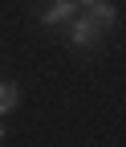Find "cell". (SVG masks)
I'll use <instances>...</instances> for the list:
<instances>
[{
  "label": "cell",
  "instance_id": "cell-5",
  "mask_svg": "<svg viewBox=\"0 0 126 147\" xmlns=\"http://www.w3.org/2000/svg\"><path fill=\"white\" fill-rule=\"evenodd\" d=\"M73 4H77V8H89V4H94V0H73Z\"/></svg>",
  "mask_w": 126,
  "mask_h": 147
},
{
  "label": "cell",
  "instance_id": "cell-2",
  "mask_svg": "<svg viewBox=\"0 0 126 147\" xmlns=\"http://www.w3.org/2000/svg\"><path fill=\"white\" fill-rule=\"evenodd\" d=\"M73 16H77V4H73V0H45L41 12H37V21L45 29H57V25H69Z\"/></svg>",
  "mask_w": 126,
  "mask_h": 147
},
{
  "label": "cell",
  "instance_id": "cell-1",
  "mask_svg": "<svg viewBox=\"0 0 126 147\" xmlns=\"http://www.w3.org/2000/svg\"><path fill=\"white\" fill-rule=\"evenodd\" d=\"M102 41H106L102 25L94 21V16H85V12H77L73 21L65 25V45H69V49H81V53H89V49H98Z\"/></svg>",
  "mask_w": 126,
  "mask_h": 147
},
{
  "label": "cell",
  "instance_id": "cell-3",
  "mask_svg": "<svg viewBox=\"0 0 126 147\" xmlns=\"http://www.w3.org/2000/svg\"><path fill=\"white\" fill-rule=\"evenodd\" d=\"M85 16H94V21L102 25V33H110V29L118 25V8L110 4V0H94V4L85 8Z\"/></svg>",
  "mask_w": 126,
  "mask_h": 147
},
{
  "label": "cell",
  "instance_id": "cell-4",
  "mask_svg": "<svg viewBox=\"0 0 126 147\" xmlns=\"http://www.w3.org/2000/svg\"><path fill=\"white\" fill-rule=\"evenodd\" d=\"M21 106V86L16 82H0V115H12Z\"/></svg>",
  "mask_w": 126,
  "mask_h": 147
},
{
  "label": "cell",
  "instance_id": "cell-6",
  "mask_svg": "<svg viewBox=\"0 0 126 147\" xmlns=\"http://www.w3.org/2000/svg\"><path fill=\"white\" fill-rule=\"evenodd\" d=\"M4 139H8V135H4V127H0V143H4Z\"/></svg>",
  "mask_w": 126,
  "mask_h": 147
}]
</instances>
